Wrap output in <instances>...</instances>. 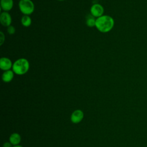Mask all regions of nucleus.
<instances>
[{
	"label": "nucleus",
	"instance_id": "obj_2",
	"mask_svg": "<svg viewBox=\"0 0 147 147\" xmlns=\"http://www.w3.org/2000/svg\"><path fill=\"white\" fill-rule=\"evenodd\" d=\"M29 64L26 59L21 58L16 60L13 65V70L17 75H23L27 72Z\"/></svg>",
	"mask_w": 147,
	"mask_h": 147
},
{
	"label": "nucleus",
	"instance_id": "obj_3",
	"mask_svg": "<svg viewBox=\"0 0 147 147\" xmlns=\"http://www.w3.org/2000/svg\"><path fill=\"white\" fill-rule=\"evenodd\" d=\"M19 7L23 14L29 15L33 12L34 6L30 0H21L19 2Z\"/></svg>",
	"mask_w": 147,
	"mask_h": 147
},
{
	"label": "nucleus",
	"instance_id": "obj_16",
	"mask_svg": "<svg viewBox=\"0 0 147 147\" xmlns=\"http://www.w3.org/2000/svg\"><path fill=\"white\" fill-rule=\"evenodd\" d=\"M13 147H23L22 146L20 145H15V146H13Z\"/></svg>",
	"mask_w": 147,
	"mask_h": 147
},
{
	"label": "nucleus",
	"instance_id": "obj_4",
	"mask_svg": "<svg viewBox=\"0 0 147 147\" xmlns=\"http://www.w3.org/2000/svg\"><path fill=\"white\" fill-rule=\"evenodd\" d=\"M84 118V113L80 109L74 110L71 115V121L73 123L77 124L80 123Z\"/></svg>",
	"mask_w": 147,
	"mask_h": 147
},
{
	"label": "nucleus",
	"instance_id": "obj_9",
	"mask_svg": "<svg viewBox=\"0 0 147 147\" xmlns=\"http://www.w3.org/2000/svg\"><path fill=\"white\" fill-rule=\"evenodd\" d=\"M13 6V0H1V7L4 11H9L11 10Z\"/></svg>",
	"mask_w": 147,
	"mask_h": 147
},
{
	"label": "nucleus",
	"instance_id": "obj_6",
	"mask_svg": "<svg viewBox=\"0 0 147 147\" xmlns=\"http://www.w3.org/2000/svg\"><path fill=\"white\" fill-rule=\"evenodd\" d=\"M0 22L4 26H9L11 23V18L10 14L6 11H3L0 16Z\"/></svg>",
	"mask_w": 147,
	"mask_h": 147
},
{
	"label": "nucleus",
	"instance_id": "obj_7",
	"mask_svg": "<svg viewBox=\"0 0 147 147\" xmlns=\"http://www.w3.org/2000/svg\"><path fill=\"white\" fill-rule=\"evenodd\" d=\"M12 63L11 60L7 57H2L0 59V68L4 71L9 70L11 67Z\"/></svg>",
	"mask_w": 147,
	"mask_h": 147
},
{
	"label": "nucleus",
	"instance_id": "obj_13",
	"mask_svg": "<svg viewBox=\"0 0 147 147\" xmlns=\"http://www.w3.org/2000/svg\"><path fill=\"white\" fill-rule=\"evenodd\" d=\"M15 31H16V29H15V28L13 26H8V28H7V33L10 34H13L15 33Z\"/></svg>",
	"mask_w": 147,
	"mask_h": 147
},
{
	"label": "nucleus",
	"instance_id": "obj_1",
	"mask_svg": "<svg viewBox=\"0 0 147 147\" xmlns=\"http://www.w3.org/2000/svg\"><path fill=\"white\" fill-rule=\"evenodd\" d=\"M114 20L109 16H102L96 20L95 26L100 32L106 33L109 32L113 28Z\"/></svg>",
	"mask_w": 147,
	"mask_h": 147
},
{
	"label": "nucleus",
	"instance_id": "obj_5",
	"mask_svg": "<svg viewBox=\"0 0 147 147\" xmlns=\"http://www.w3.org/2000/svg\"><path fill=\"white\" fill-rule=\"evenodd\" d=\"M90 11L91 15L93 17H99L102 16V14L103 13V8L102 5L99 4H94L93 5L90 9Z\"/></svg>",
	"mask_w": 147,
	"mask_h": 147
},
{
	"label": "nucleus",
	"instance_id": "obj_11",
	"mask_svg": "<svg viewBox=\"0 0 147 147\" xmlns=\"http://www.w3.org/2000/svg\"><path fill=\"white\" fill-rule=\"evenodd\" d=\"M31 23H32L31 18L28 15H25L22 17V18H21V24L23 26H26V27L29 26L30 25Z\"/></svg>",
	"mask_w": 147,
	"mask_h": 147
},
{
	"label": "nucleus",
	"instance_id": "obj_12",
	"mask_svg": "<svg viewBox=\"0 0 147 147\" xmlns=\"http://www.w3.org/2000/svg\"><path fill=\"white\" fill-rule=\"evenodd\" d=\"M95 22L96 20L92 16H88L86 20V24L89 27H93L95 26Z\"/></svg>",
	"mask_w": 147,
	"mask_h": 147
},
{
	"label": "nucleus",
	"instance_id": "obj_15",
	"mask_svg": "<svg viewBox=\"0 0 147 147\" xmlns=\"http://www.w3.org/2000/svg\"><path fill=\"white\" fill-rule=\"evenodd\" d=\"M13 145L9 141L5 142V143H3V147H13Z\"/></svg>",
	"mask_w": 147,
	"mask_h": 147
},
{
	"label": "nucleus",
	"instance_id": "obj_8",
	"mask_svg": "<svg viewBox=\"0 0 147 147\" xmlns=\"http://www.w3.org/2000/svg\"><path fill=\"white\" fill-rule=\"evenodd\" d=\"M9 140L13 146L18 145L21 142V137L18 133H13L10 136Z\"/></svg>",
	"mask_w": 147,
	"mask_h": 147
},
{
	"label": "nucleus",
	"instance_id": "obj_14",
	"mask_svg": "<svg viewBox=\"0 0 147 147\" xmlns=\"http://www.w3.org/2000/svg\"><path fill=\"white\" fill-rule=\"evenodd\" d=\"M5 41V36L2 32H0V45H2Z\"/></svg>",
	"mask_w": 147,
	"mask_h": 147
},
{
	"label": "nucleus",
	"instance_id": "obj_10",
	"mask_svg": "<svg viewBox=\"0 0 147 147\" xmlns=\"http://www.w3.org/2000/svg\"><path fill=\"white\" fill-rule=\"evenodd\" d=\"M14 77V74L12 71L7 70L4 72L2 75V80L4 82L8 83L10 82Z\"/></svg>",
	"mask_w": 147,
	"mask_h": 147
},
{
	"label": "nucleus",
	"instance_id": "obj_17",
	"mask_svg": "<svg viewBox=\"0 0 147 147\" xmlns=\"http://www.w3.org/2000/svg\"><path fill=\"white\" fill-rule=\"evenodd\" d=\"M58 1H64V0H58Z\"/></svg>",
	"mask_w": 147,
	"mask_h": 147
}]
</instances>
